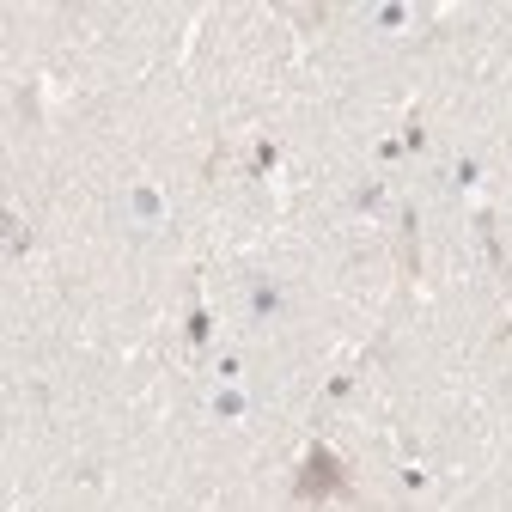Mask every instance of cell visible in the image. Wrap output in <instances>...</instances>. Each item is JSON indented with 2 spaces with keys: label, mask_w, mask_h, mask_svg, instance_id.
<instances>
[{
  "label": "cell",
  "mask_w": 512,
  "mask_h": 512,
  "mask_svg": "<svg viewBox=\"0 0 512 512\" xmlns=\"http://www.w3.org/2000/svg\"><path fill=\"white\" fill-rule=\"evenodd\" d=\"M299 494H305V500H317V494H348V482H342V464H336L330 452H311Z\"/></svg>",
  "instance_id": "cell-1"
}]
</instances>
